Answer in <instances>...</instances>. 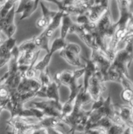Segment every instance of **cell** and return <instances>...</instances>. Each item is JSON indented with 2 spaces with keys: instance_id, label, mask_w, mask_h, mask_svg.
Masks as SVG:
<instances>
[{
  "instance_id": "obj_25",
  "label": "cell",
  "mask_w": 133,
  "mask_h": 134,
  "mask_svg": "<svg viewBox=\"0 0 133 134\" xmlns=\"http://www.w3.org/2000/svg\"><path fill=\"white\" fill-rule=\"evenodd\" d=\"M40 1H47L53 3L56 5H57V7H58V10H64L63 7V5H62V3L61 1H58V0H40Z\"/></svg>"
},
{
  "instance_id": "obj_16",
  "label": "cell",
  "mask_w": 133,
  "mask_h": 134,
  "mask_svg": "<svg viewBox=\"0 0 133 134\" xmlns=\"http://www.w3.org/2000/svg\"><path fill=\"white\" fill-rule=\"evenodd\" d=\"M125 128V126H122L118 125L112 123L111 126L109 127L106 130V133L110 134H119V133H123V130Z\"/></svg>"
},
{
  "instance_id": "obj_20",
  "label": "cell",
  "mask_w": 133,
  "mask_h": 134,
  "mask_svg": "<svg viewBox=\"0 0 133 134\" xmlns=\"http://www.w3.org/2000/svg\"><path fill=\"white\" fill-rule=\"evenodd\" d=\"M5 44L9 52L12 50L14 48V47L16 46V39L13 38V37H10V38H7L5 41Z\"/></svg>"
},
{
  "instance_id": "obj_23",
  "label": "cell",
  "mask_w": 133,
  "mask_h": 134,
  "mask_svg": "<svg viewBox=\"0 0 133 134\" xmlns=\"http://www.w3.org/2000/svg\"><path fill=\"white\" fill-rule=\"evenodd\" d=\"M18 1H20V4L19 5H18V9L15 10L16 14H18V13H22L25 5H26L28 1H30V0H18Z\"/></svg>"
},
{
  "instance_id": "obj_2",
  "label": "cell",
  "mask_w": 133,
  "mask_h": 134,
  "mask_svg": "<svg viewBox=\"0 0 133 134\" xmlns=\"http://www.w3.org/2000/svg\"><path fill=\"white\" fill-rule=\"evenodd\" d=\"M62 105L61 103L50 99L47 101L35 102L31 104V107L42 111L46 116H58L61 119Z\"/></svg>"
},
{
  "instance_id": "obj_3",
  "label": "cell",
  "mask_w": 133,
  "mask_h": 134,
  "mask_svg": "<svg viewBox=\"0 0 133 134\" xmlns=\"http://www.w3.org/2000/svg\"><path fill=\"white\" fill-rule=\"evenodd\" d=\"M81 58L86 62V64L84 65V83H83V90L86 91L88 87V80L91 76H92L98 70H99V66L97 65L96 63L92 59H88L85 57L81 56Z\"/></svg>"
},
{
  "instance_id": "obj_1",
  "label": "cell",
  "mask_w": 133,
  "mask_h": 134,
  "mask_svg": "<svg viewBox=\"0 0 133 134\" xmlns=\"http://www.w3.org/2000/svg\"><path fill=\"white\" fill-rule=\"evenodd\" d=\"M81 48L79 44L68 41L66 46L61 50L60 56L70 65L83 67L84 65L81 63Z\"/></svg>"
},
{
  "instance_id": "obj_8",
  "label": "cell",
  "mask_w": 133,
  "mask_h": 134,
  "mask_svg": "<svg viewBox=\"0 0 133 134\" xmlns=\"http://www.w3.org/2000/svg\"><path fill=\"white\" fill-rule=\"evenodd\" d=\"M74 23L73 22L70 15L64 11L62 20H61V37L66 38V35L68 33L70 27L72 26Z\"/></svg>"
},
{
  "instance_id": "obj_14",
  "label": "cell",
  "mask_w": 133,
  "mask_h": 134,
  "mask_svg": "<svg viewBox=\"0 0 133 134\" xmlns=\"http://www.w3.org/2000/svg\"><path fill=\"white\" fill-rule=\"evenodd\" d=\"M18 47L20 52H26L30 51H37V48L34 43V37L22 42Z\"/></svg>"
},
{
  "instance_id": "obj_6",
  "label": "cell",
  "mask_w": 133,
  "mask_h": 134,
  "mask_svg": "<svg viewBox=\"0 0 133 134\" xmlns=\"http://www.w3.org/2000/svg\"><path fill=\"white\" fill-rule=\"evenodd\" d=\"M60 85H61L55 80H51L46 89V92H45L46 98L60 103L59 93H58V88H59Z\"/></svg>"
},
{
  "instance_id": "obj_28",
  "label": "cell",
  "mask_w": 133,
  "mask_h": 134,
  "mask_svg": "<svg viewBox=\"0 0 133 134\" xmlns=\"http://www.w3.org/2000/svg\"><path fill=\"white\" fill-rule=\"evenodd\" d=\"M0 10H1V7H0Z\"/></svg>"
},
{
  "instance_id": "obj_15",
  "label": "cell",
  "mask_w": 133,
  "mask_h": 134,
  "mask_svg": "<svg viewBox=\"0 0 133 134\" xmlns=\"http://www.w3.org/2000/svg\"><path fill=\"white\" fill-rule=\"evenodd\" d=\"M121 98L123 100L128 102L129 104L132 105V102L133 99L132 89L125 88L121 94Z\"/></svg>"
},
{
  "instance_id": "obj_24",
  "label": "cell",
  "mask_w": 133,
  "mask_h": 134,
  "mask_svg": "<svg viewBox=\"0 0 133 134\" xmlns=\"http://www.w3.org/2000/svg\"><path fill=\"white\" fill-rule=\"evenodd\" d=\"M9 52H9L7 49V48L5 42H3L2 44L0 45V58L3 57L4 55H6L7 53H9Z\"/></svg>"
},
{
  "instance_id": "obj_5",
  "label": "cell",
  "mask_w": 133,
  "mask_h": 134,
  "mask_svg": "<svg viewBox=\"0 0 133 134\" xmlns=\"http://www.w3.org/2000/svg\"><path fill=\"white\" fill-rule=\"evenodd\" d=\"M119 115L127 126L132 128V107L130 104L119 105Z\"/></svg>"
},
{
  "instance_id": "obj_26",
  "label": "cell",
  "mask_w": 133,
  "mask_h": 134,
  "mask_svg": "<svg viewBox=\"0 0 133 134\" xmlns=\"http://www.w3.org/2000/svg\"><path fill=\"white\" fill-rule=\"evenodd\" d=\"M5 37H6V36H5V35L3 34V35L2 32H0V45L2 44L5 42V40L7 38H5Z\"/></svg>"
},
{
  "instance_id": "obj_17",
  "label": "cell",
  "mask_w": 133,
  "mask_h": 134,
  "mask_svg": "<svg viewBox=\"0 0 133 134\" xmlns=\"http://www.w3.org/2000/svg\"><path fill=\"white\" fill-rule=\"evenodd\" d=\"M16 31V25L14 24V22L12 23L10 25L7 26L2 31L3 33L5 35L7 38H10L14 35V33Z\"/></svg>"
},
{
  "instance_id": "obj_4",
  "label": "cell",
  "mask_w": 133,
  "mask_h": 134,
  "mask_svg": "<svg viewBox=\"0 0 133 134\" xmlns=\"http://www.w3.org/2000/svg\"><path fill=\"white\" fill-rule=\"evenodd\" d=\"M64 13V10H58L48 26L42 32L46 37L50 39L53 37L55 31L61 25V20H62Z\"/></svg>"
},
{
  "instance_id": "obj_12",
  "label": "cell",
  "mask_w": 133,
  "mask_h": 134,
  "mask_svg": "<svg viewBox=\"0 0 133 134\" xmlns=\"http://www.w3.org/2000/svg\"><path fill=\"white\" fill-rule=\"evenodd\" d=\"M52 56V55L50 54V53H47V54L44 57V58L40 61L34 65V68L35 69V70L42 72V71H44L45 70L47 69L48 68V65L50 64Z\"/></svg>"
},
{
  "instance_id": "obj_21",
  "label": "cell",
  "mask_w": 133,
  "mask_h": 134,
  "mask_svg": "<svg viewBox=\"0 0 133 134\" xmlns=\"http://www.w3.org/2000/svg\"><path fill=\"white\" fill-rule=\"evenodd\" d=\"M36 25H37V27L38 28H44V29H46L48 26V24L46 22V20L42 16L37 20V22H36Z\"/></svg>"
},
{
  "instance_id": "obj_11",
  "label": "cell",
  "mask_w": 133,
  "mask_h": 134,
  "mask_svg": "<svg viewBox=\"0 0 133 134\" xmlns=\"http://www.w3.org/2000/svg\"><path fill=\"white\" fill-rule=\"evenodd\" d=\"M68 41H66V38H57L54 40L51 44V48H50V52L49 53L51 55H53V53H55L57 51L61 50L66 46Z\"/></svg>"
},
{
  "instance_id": "obj_7",
  "label": "cell",
  "mask_w": 133,
  "mask_h": 134,
  "mask_svg": "<svg viewBox=\"0 0 133 134\" xmlns=\"http://www.w3.org/2000/svg\"><path fill=\"white\" fill-rule=\"evenodd\" d=\"M74 76V70H65L57 72L55 76L54 80L60 85H64L68 87L72 80Z\"/></svg>"
},
{
  "instance_id": "obj_27",
  "label": "cell",
  "mask_w": 133,
  "mask_h": 134,
  "mask_svg": "<svg viewBox=\"0 0 133 134\" xmlns=\"http://www.w3.org/2000/svg\"><path fill=\"white\" fill-rule=\"evenodd\" d=\"M5 1H6V0H0V5L2 6V5L5 3Z\"/></svg>"
},
{
  "instance_id": "obj_19",
  "label": "cell",
  "mask_w": 133,
  "mask_h": 134,
  "mask_svg": "<svg viewBox=\"0 0 133 134\" xmlns=\"http://www.w3.org/2000/svg\"><path fill=\"white\" fill-rule=\"evenodd\" d=\"M9 96V89L3 83L0 85V100H7Z\"/></svg>"
},
{
  "instance_id": "obj_18",
  "label": "cell",
  "mask_w": 133,
  "mask_h": 134,
  "mask_svg": "<svg viewBox=\"0 0 133 134\" xmlns=\"http://www.w3.org/2000/svg\"><path fill=\"white\" fill-rule=\"evenodd\" d=\"M90 22L88 16L85 13H81L77 15L76 23L78 25H84Z\"/></svg>"
},
{
  "instance_id": "obj_10",
  "label": "cell",
  "mask_w": 133,
  "mask_h": 134,
  "mask_svg": "<svg viewBox=\"0 0 133 134\" xmlns=\"http://www.w3.org/2000/svg\"><path fill=\"white\" fill-rule=\"evenodd\" d=\"M50 38L46 37L43 33H41L40 35L34 37V43L38 49H44L47 53L50 52V47L49 42Z\"/></svg>"
},
{
  "instance_id": "obj_22",
  "label": "cell",
  "mask_w": 133,
  "mask_h": 134,
  "mask_svg": "<svg viewBox=\"0 0 133 134\" xmlns=\"http://www.w3.org/2000/svg\"><path fill=\"white\" fill-rule=\"evenodd\" d=\"M18 0H6L5 3L2 5V7L4 9H7V10H9L14 5H15L16 2Z\"/></svg>"
},
{
  "instance_id": "obj_13",
  "label": "cell",
  "mask_w": 133,
  "mask_h": 134,
  "mask_svg": "<svg viewBox=\"0 0 133 134\" xmlns=\"http://www.w3.org/2000/svg\"><path fill=\"white\" fill-rule=\"evenodd\" d=\"M40 5L41 9L42 10V17L46 20V21L47 22V24H50V22H51L53 17L55 16V15L56 14L57 11H53V10H51L43 3L42 1H40L39 2Z\"/></svg>"
},
{
  "instance_id": "obj_9",
  "label": "cell",
  "mask_w": 133,
  "mask_h": 134,
  "mask_svg": "<svg viewBox=\"0 0 133 134\" xmlns=\"http://www.w3.org/2000/svg\"><path fill=\"white\" fill-rule=\"evenodd\" d=\"M40 1V0H30V1L27 3L24 8H23L20 20L26 19V18L30 17L31 16V14L37 10Z\"/></svg>"
}]
</instances>
